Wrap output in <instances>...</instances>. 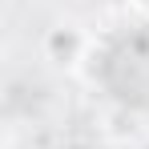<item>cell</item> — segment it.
Here are the masks:
<instances>
[{
	"instance_id": "2",
	"label": "cell",
	"mask_w": 149,
	"mask_h": 149,
	"mask_svg": "<svg viewBox=\"0 0 149 149\" xmlns=\"http://www.w3.org/2000/svg\"><path fill=\"white\" fill-rule=\"evenodd\" d=\"M129 4H133L137 12H145V16H149V0H129Z\"/></svg>"
},
{
	"instance_id": "1",
	"label": "cell",
	"mask_w": 149,
	"mask_h": 149,
	"mask_svg": "<svg viewBox=\"0 0 149 149\" xmlns=\"http://www.w3.org/2000/svg\"><path fill=\"white\" fill-rule=\"evenodd\" d=\"M85 49H89V36H85V28L73 24V20L52 24L49 32H45V40H40L45 61L56 65V69H77V65L85 61Z\"/></svg>"
}]
</instances>
